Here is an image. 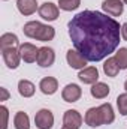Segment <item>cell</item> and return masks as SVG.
I'll return each mask as SVG.
<instances>
[{
    "mask_svg": "<svg viewBox=\"0 0 127 129\" xmlns=\"http://www.w3.org/2000/svg\"><path fill=\"white\" fill-rule=\"evenodd\" d=\"M23 32H24V35L27 38L37 39V41H42V42L52 41L54 36H55L54 27H51L48 24H42L39 21H29V23H26L24 27H23Z\"/></svg>",
    "mask_w": 127,
    "mask_h": 129,
    "instance_id": "obj_2",
    "label": "cell"
},
{
    "mask_svg": "<svg viewBox=\"0 0 127 129\" xmlns=\"http://www.w3.org/2000/svg\"><path fill=\"white\" fill-rule=\"evenodd\" d=\"M102 9H103V12H106V15L120 17L124 11V5L121 0H105L102 3Z\"/></svg>",
    "mask_w": 127,
    "mask_h": 129,
    "instance_id": "obj_8",
    "label": "cell"
},
{
    "mask_svg": "<svg viewBox=\"0 0 127 129\" xmlns=\"http://www.w3.org/2000/svg\"><path fill=\"white\" fill-rule=\"evenodd\" d=\"M0 92H2V99H0V101H6V99L9 98V93H8V90H6L5 87H0Z\"/></svg>",
    "mask_w": 127,
    "mask_h": 129,
    "instance_id": "obj_27",
    "label": "cell"
},
{
    "mask_svg": "<svg viewBox=\"0 0 127 129\" xmlns=\"http://www.w3.org/2000/svg\"><path fill=\"white\" fill-rule=\"evenodd\" d=\"M0 111H2V116H3V126H2V129H8V117H9V111H8L6 107H2Z\"/></svg>",
    "mask_w": 127,
    "mask_h": 129,
    "instance_id": "obj_25",
    "label": "cell"
},
{
    "mask_svg": "<svg viewBox=\"0 0 127 129\" xmlns=\"http://www.w3.org/2000/svg\"><path fill=\"white\" fill-rule=\"evenodd\" d=\"M34 123L39 129H51L54 125V116L49 110H39L34 116Z\"/></svg>",
    "mask_w": 127,
    "mask_h": 129,
    "instance_id": "obj_3",
    "label": "cell"
},
{
    "mask_svg": "<svg viewBox=\"0 0 127 129\" xmlns=\"http://www.w3.org/2000/svg\"><path fill=\"white\" fill-rule=\"evenodd\" d=\"M39 89L43 95H54L58 89V81L52 77H45L39 83Z\"/></svg>",
    "mask_w": 127,
    "mask_h": 129,
    "instance_id": "obj_14",
    "label": "cell"
},
{
    "mask_svg": "<svg viewBox=\"0 0 127 129\" xmlns=\"http://www.w3.org/2000/svg\"><path fill=\"white\" fill-rule=\"evenodd\" d=\"M121 38L127 41V23H124L123 26H121Z\"/></svg>",
    "mask_w": 127,
    "mask_h": 129,
    "instance_id": "obj_26",
    "label": "cell"
},
{
    "mask_svg": "<svg viewBox=\"0 0 127 129\" xmlns=\"http://www.w3.org/2000/svg\"><path fill=\"white\" fill-rule=\"evenodd\" d=\"M63 123L67 128L79 129L82 126V116L76 110H67L63 116Z\"/></svg>",
    "mask_w": 127,
    "mask_h": 129,
    "instance_id": "obj_10",
    "label": "cell"
},
{
    "mask_svg": "<svg viewBox=\"0 0 127 129\" xmlns=\"http://www.w3.org/2000/svg\"><path fill=\"white\" fill-rule=\"evenodd\" d=\"M54 60H55V53H54L52 48H49V47L39 48V54H37V60L36 62H37V64L40 68H49V66H52Z\"/></svg>",
    "mask_w": 127,
    "mask_h": 129,
    "instance_id": "obj_6",
    "label": "cell"
},
{
    "mask_svg": "<svg viewBox=\"0 0 127 129\" xmlns=\"http://www.w3.org/2000/svg\"><path fill=\"white\" fill-rule=\"evenodd\" d=\"M18 50H20L21 59H23L26 63H33V62L37 60L39 48H36V45H33L30 42H26V44H21Z\"/></svg>",
    "mask_w": 127,
    "mask_h": 129,
    "instance_id": "obj_4",
    "label": "cell"
},
{
    "mask_svg": "<svg viewBox=\"0 0 127 129\" xmlns=\"http://www.w3.org/2000/svg\"><path fill=\"white\" fill-rule=\"evenodd\" d=\"M123 2H124V3H126V5H127V0H123Z\"/></svg>",
    "mask_w": 127,
    "mask_h": 129,
    "instance_id": "obj_30",
    "label": "cell"
},
{
    "mask_svg": "<svg viewBox=\"0 0 127 129\" xmlns=\"http://www.w3.org/2000/svg\"><path fill=\"white\" fill-rule=\"evenodd\" d=\"M109 92H111V89H109V86L105 84V83H96V84L91 86V89H90L91 96L96 98V99H103V98H106L109 95Z\"/></svg>",
    "mask_w": 127,
    "mask_h": 129,
    "instance_id": "obj_17",
    "label": "cell"
},
{
    "mask_svg": "<svg viewBox=\"0 0 127 129\" xmlns=\"http://www.w3.org/2000/svg\"><path fill=\"white\" fill-rule=\"evenodd\" d=\"M115 60L120 69H127V48H120L115 53Z\"/></svg>",
    "mask_w": 127,
    "mask_h": 129,
    "instance_id": "obj_23",
    "label": "cell"
},
{
    "mask_svg": "<svg viewBox=\"0 0 127 129\" xmlns=\"http://www.w3.org/2000/svg\"><path fill=\"white\" fill-rule=\"evenodd\" d=\"M2 53H3V60L9 69H17L20 66L21 54L18 48H6V50H2Z\"/></svg>",
    "mask_w": 127,
    "mask_h": 129,
    "instance_id": "obj_5",
    "label": "cell"
},
{
    "mask_svg": "<svg viewBox=\"0 0 127 129\" xmlns=\"http://www.w3.org/2000/svg\"><path fill=\"white\" fill-rule=\"evenodd\" d=\"M34 90H36L34 84H33L32 81H29V80H21V81L18 83V92H20L21 96L30 98V96L34 95Z\"/></svg>",
    "mask_w": 127,
    "mask_h": 129,
    "instance_id": "obj_20",
    "label": "cell"
},
{
    "mask_svg": "<svg viewBox=\"0 0 127 129\" xmlns=\"http://www.w3.org/2000/svg\"><path fill=\"white\" fill-rule=\"evenodd\" d=\"M121 69H120V66L117 63V60H115V57H109L105 64H103V72L108 75V77H117L118 75V72H120Z\"/></svg>",
    "mask_w": 127,
    "mask_h": 129,
    "instance_id": "obj_18",
    "label": "cell"
},
{
    "mask_svg": "<svg viewBox=\"0 0 127 129\" xmlns=\"http://www.w3.org/2000/svg\"><path fill=\"white\" fill-rule=\"evenodd\" d=\"M124 89H126V93H127V81L124 83Z\"/></svg>",
    "mask_w": 127,
    "mask_h": 129,
    "instance_id": "obj_28",
    "label": "cell"
},
{
    "mask_svg": "<svg viewBox=\"0 0 127 129\" xmlns=\"http://www.w3.org/2000/svg\"><path fill=\"white\" fill-rule=\"evenodd\" d=\"M82 95V90L78 84H67L61 92V98L66 102H76Z\"/></svg>",
    "mask_w": 127,
    "mask_h": 129,
    "instance_id": "obj_13",
    "label": "cell"
},
{
    "mask_svg": "<svg viewBox=\"0 0 127 129\" xmlns=\"http://www.w3.org/2000/svg\"><path fill=\"white\" fill-rule=\"evenodd\" d=\"M85 123L91 128H97L103 125V117H102V111L99 107H93L85 113Z\"/></svg>",
    "mask_w": 127,
    "mask_h": 129,
    "instance_id": "obj_12",
    "label": "cell"
},
{
    "mask_svg": "<svg viewBox=\"0 0 127 129\" xmlns=\"http://www.w3.org/2000/svg\"><path fill=\"white\" fill-rule=\"evenodd\" d=\"M58 14H60V9L57 5L51 3V2H46L43 5H40L39 8V15L46 20V21H55L58 18Z\"/></svg>",
    "mask_w": 127,
    "mask_h": 129,
    "instance_id": "obj_7",
    "label": "cell"
},
{
    "mask_svg": "<svg viewBox=\"0 0 127 129\" xmlns=\"http://www.w3.org/2000/svg\"><path fill=\"white\" fill-rule=\"evenodd\" d=\"M81 5V0H58V8L63 11H75Z\"/></svg>",
    "mask_w": 127,
    "mask_h": 129,
    "instance_id": "obj_22",
    "label": "cell"
},
{
    "mask_svg": "<svg viewBox=\"0 0 127 129\" xmlns=\"http://www.w3.org/2000/svg\"><path fill=\"white\" fill-rule=\"evenodd\" d=\"M78 78H79L84 84H96L97 80H99V71H97V68H94V66L84 68V69L79 71Z\"/></svg>",
    "mask_w": 127,
    "mask_h": 129,
    "instance_id": "obj_11",
    "label": "cell"
},
{
    "mask_svg": "<svg viewBox=\"0 0 127 129\" xmlns=\"http://www.w3.org/2000/svg\"><path fill=\"white\" fill-rule=\"evenodd\" d=\"M15 129H30V119L24 111H18L14 117Z\"/></svg>",
    "mask_w": 127,
    "mask_h": 129,
    "instance_id": "obj_21",
    "label": "cell"
},
{
    "mask_svg": "<svg viewBox=\"0 0 127 129\" xmlns=\"http://www.w3.org/2000/svg\"><path fill=\"white\" fill-rule=\"evenodd\" d=\"M61 129H72V128H67V126H63Z\"/></svg>",
    "mask_w": 127,
    "mask_h": 129,
    "instance_id": "obj_29",
    "label": "cell"
},
{
    "mask_svg": "<svg viewBox=\"0 0 127 129\" xmlns=\"http://www.w3.org/2000/svg\"><path fill=\"white\" fill-rule=\"evenodd\" d=\"M100 111H102V117H103V125H111L114 120H115V114H114V110H112V105L109 102L106 104H102L100 107Z\"/></svg>",
    "mask_w": 127,
    "mask_h": 129,
    "instance_id": "obj_19",
    "label": "cell"
},
{
    "mask_svg": "<svg viewBox=\"0 0 127 129\" xmlns=\"http://www.w3.org/2000/svg\"><path fill=\"white\" fill-rule=\"evenodd\" d=\"M117 107L123 116H127V93H123L117 98Z\"/></svg>",
    "mask_w": 127,
    "mask_h": 129,
    "instance_id": "obj_24",
    "label": "cell"
},
{
    "mask_svg": "<svg viewBox=\"0 0 127 129\" xmlns=\"http://www.w3.org/2000/svg\"><path fill=\"white\" fill-rule=\"evenodd\" d=\"M0 47H2V50H6V48H20L18 36L14 35V33H5V35H2V38H0Z\"/></svg>",
    "mask_w": 127,
    "mask_h": 129,
    "instance_id": "obj_16",
    "label": "cell"
},
{
    "mask_svg": "<svg viewBox=\"0 0 127 129\" xmlns=\"http://www.w3.org/2000/svg\"><path fill=\"white\" fill-rule=\"evenodd\" d=\"M17 8L23 15H32L37 9V2L36 0H17Z\"/></svg>",
    "mask_w": 127,
    "mask_h": 129,
    "instance_id": "obj_15",
    "label": "cell"
},
{
    "mask_svg": "<svg viewBox=\"0 0 127 129\" xmlns=\"http://www.w3.org/2000/svg\"><path fill=\"white\" fill-rule=\"evenodd\" d=\"M66 60H67V64L72 68V69H84L85 68V64H87V59H84L82 56H81V53L79 51H76V50H69L67 51V54H66Z\"/></svg>",
    "mask_w": 127,
    "mask_h": 129,
    "instance_id": "obj_9",
    "label": "cell"
},
{
    "mask_svg": "<svg viewBox=\"0 0 127 129\" xmlns=\"http://www.w3.org/2000/svg\"><path fill=\"white\" fill-rule=\"evenodd\" d=\"M76 51L88 62H100L120 45L121 26L112 17L97 11H82L67 24Z\"/></svg>",
    "mask_w": 127,
    "mask_h": 129,
    "instance_id": "obj_1",
    "label": "cell"
}]
</instances>
